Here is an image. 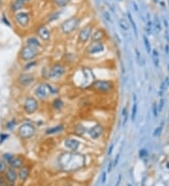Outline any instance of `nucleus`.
Wrapping results in <instances>:
<instances>
[{
    "label": "nucleus",
    "instance_id": "obj_31",
    "mask_svg": "<svg viewBox=\"0 0 169 186\" xmlns=\"http://www.w3.org/2000/svg\"><path fill=\"white\" fill-rule=\"evenodd\" d=\"M103 18H104L106 21H108V22H112V21H111V16H110V14H109V13L107 12V11H103Z\"/></svg>",
    "mask_w": 169,
    "mask_h": 186
},
{
    "label": "nucleus",
    "instance_id": "obj_10",
    "mask_svg": "<svg viewBox=\"0 0 169 186\" xmlns=\"http://www.w3.org/2000/svg\"><path fill=\"white\" fill-rule=\"evenodd\" d=\"M104 51V45L101 41H92L91 43L88 45L86 52L89 55H96L100 54V53Z\"/></svg>",
    "mask_w": 169,
    "mask_h": 186
},
{
    "label": "nucleus",
    "instance_id": "obj_3",
    "mask_svg": "<svg viewBox=\"0 0 169 186\" xmlns=\"http://www.w3.org/2000/svg\"><path fill=\"white\" fill-rule=\"evenodd\" d=\"M79 25H80V19L77 17H70L67 19L66 21H64L60 25V27H61V31L64 34H70L77 29Z\"/></svg>",
    "mask_w": 169,
    "mask_h": 186
},
{
    "label": "nucleus",
    "instance_id": "obj_19",
    "mask_svg": "<svg viewBox=\"0 0 169 186\" xmlns=\"http://www.w3.org/2000/svg\"><path fill=\"white\" fill-rule=\"evenodd\" d=\"M63 130H64V125L58 124V125H56V126L47 129L46 132H45V134L46 135H55V134H58V132H61Z\"/></svg>",
    "mask_w": 169,
    "mask_h": 186
},
{
    "label": "nucleus",
    "instance_id": "obj_4",
    "mask_svg": "<svg viewBox=\"0 0 169 186\" xmlns=\"http://www.w3.org/2000/svg\"><path fill=\"white\" fill-rule=\"evenodd\" d=\"M92 89L101 93H108L114 89V83L107 80H97L92 84Z\"/></svg>",
    "mask_w": 169,
    "mask_h": 186
},
{
    "label": "nucleus",
    "instance_id": "obj_1",
    "mask_svg": "<svg viewBox=\"0 0 169 186\" xmlns=\"http://www.w3.org/2000/svg\"><path fill=\"white\" fill-rule=\"evenodd\" d=\"M57 93V89H56L54 86L46 84V83H43V84L39 85L35 89V96L39 99V100H46L50 95H54Z\"/></svg>",
    "mask_w": 169,
    "mask_h": 186
},
{
    "label": "nucleus",
    "instance_id": "obj_29",
    "mask_svg": "<svg viewBox=\"0 0 169 186\" xmlns=\"http://www.w3.org/2000/svg\"><path fill=\"white\" fill-rule=\"evenodd\" d=\"M7 184H8V181L6 180L5 176L0 175V186H7Z\"/></svg>",
    "mask_w": 169,
    "mask_h": 186
},
{
    "label": "nucleus",
    "instance_id": "obj_34",
    "mask_svg": "<svg viewBox=\"0 0 169 186\" xmlns=\"http://www.w3.org/2000/svg\"><path fill=\"white\" fill-rule=\"evenodd\" d=\"M112 167H113V161H110L108 164V167H107V173H110L111 170H112Z\"/></svg>",
    "mask_w": 169,
    "mask_h": 186
},
{
    "label": "nucleus",
    "instance_id": "obj_21",
    "mask_svg": "<svg viewBox=\"0 0 169 186\" xmlns=\"http://www.w3.org/2000/svg\"><path fill=\"white\" fill-rule=\"evenodd\" d=\"M52 107L55 110H61L64 107V102L62 101V99L55 98V100L52 102Z\"/></svg>",
    "mask_w": 169,
    "mask_h": 186
},
{
    "label": "nucleus",
    "instance_id": "obj_30",
    "mask_svg": "<svg viewBox=\"0 0 169 186\" xmlns=\"http://www.w3.org/2000/svg\"><path fill=\"white\" fill-rule=\"evenodd\" d=\"M15 125H16V122H15V120H10V122H8L7 123V128L8 129H10V130H11V129H13L15 127Z\"/></svg>",
    "mask_w": 169,
    "mask_h": 186
},
{
    "label": "nucleus",
    "instance_id": "obj_32",
    "mask_svg": "<svg viewBox=\"0 0 169 186\" xmlns=\"http://www.w3.org/2000/svg\"><path fill=\"white\" fill-rule=\"evenodd\" d=\"M8 137H9V135H7V134H2L1 135H0V144H2L5 140L8 139Z\"/></svg>",
    "mask_w": 169,
    "mask_h": 186
},
{
    "label": "nucleus",
    "instance_id": "obj_25",
    "mask_svg": "<svg viewBox=\"0 0 169 186\" xmlns=\"http://www.w3.org/2000/svg\"><path fill=\"white\" fill-rule=\"evenodd\" d=\"M54 1L58 7H64L66 6L67 4H69L71 0H54Z\"/></svg>",
    "mask_w": 169,
    "mask_h": 186
},
{
    "label": "nucleus",
    "instance_id": "obj_38",
    "mask_svg": "<svg viewBox=\"0 0 169 186\" xmlns=\"http://www.w3.org/2000/svg\"><path fill=\"white\" fill-rule=\"evenodd\" d=\"M17 1H19V2H21V3H23V4H25V3H27L29 0H17Z\"/></svg>",
    "mask_w": 169,
    "mask_h": 186
},
{
    "label": "nucleus",
    "instance_id": "obj_22",
    "mask_svg": "<svg viewBox=\"0 0 169 186\" xmlns=\"http://www.w3.org/2000/svg\"><path fill=\"white\" fill-rule=\"evenodd\" d=\"M24 5L25 4H23L21 2H19V1H14L12 4H11V7H10V9L12 11H18V10H21L23 8H24Z\"/></svg>",
    "mask_w": 169,
    "mask_h": 186
},
{
    "label": "nucleus",
    "instance_id": "obj_37",
    "mask_svg": "<svg viewBox=\"0 0 169 186\" xmlns=\"http://www.w3.org/2000/svg\"><path fill=\"white\" fill-rule=\"evenodd\" d=\"M3 21H4V23H7V25H10V22L8 21V19H7V17H5V16H3Z\"/></svg>",
    "mask_w": 169,
    "mask_h": 186
},
{
    "label": "nucleus",
    "instance_id": "obj_20",
    "mask_svg": "<svg viewBox=\"0 0 169 186\" xmlns=\"http://www.w3.org/2000/svg\"><path fill=\"white\" fill-rule=\"evenodd\" d=\"M104 37V31L101 29H97L95 32L92 33L91 35V41H101Z\"/></svg>",
    "mask_w": 169,
    "mask_h": 186
},
{
    "label": "nucleus",
    "instance_id": "obj_9",
    "mask_svg": "<svg viewBox=\"0 0 169 186\" xmlns=\"http://www.w3.org/2000/svg\"><path fill=\"white\" fill-rule=\"evenodd\" d=\"M14 19L15 22L19 26H22V27H26L29 25L30 22V16L27 12H25V11H20V12H17L14 15Z\"/></svg>",
    "mask_w": 169,
    "mask_h": 186
},
{
    "label": "nucleus",
    "instance_id": "obj_14",
    "mask_svg": "<svg viewBox=\"0 0 169 186\" xmlns=\"http://www.w3.org/2000/svg\"><path fill=\"white\" fill-rule=\"evenodd\" d=\"M37 34L38 36L40 37V40L48 41L51 38V33L50 30H49L45 25H40L39 28L37 29Z\"/></svg>",
    "mask_w": 169,
    "mask_h": 186
},
{
    "label": "nucleus",
    "instance_id": "obj_13",
    "mask_svg": "<svg viewBox=\"0 0 169 186\" xmlns=\"http://www.w3.org/2000/svg\"><path fill=\"white\" fill-rule=\"evenodd\" d=\"M64 146H65L68 150H70L71 151H76L81 146L80 141H78L75 138H67L64 141Z\"/></svg>",
    "mask_w": 169,
    "mask_h": 186
},
{
    "label": "nucleus",
    "instance_id": "obj_23",
    "mask_svg": "<svg viewBox=\"0 0 169 186\" xmlns=\"http://www.w3.org/2000/svg\"><path fill=\"white\" fill-rule=\"evenodd\" d=\"M7 168H8L7 163L4 160H0V175H2L3 173H5Z\"/></svg>",
    "mask_w": 169,
    "mask_h": 186
},
{
    "label": "nucleus",
    "instance_id": "obj_24",
    "mask_svg": "<svg viewBox=\"0 0 169 186\" xmlns=\"http://www.w3.org/2000/svg\"><path fill=\"white\" fill-rule=\"evenodd\" d=\"M13 157H14V155L12 153H5L3 155V160L5 161L7 164H10Z\"/></svg>",
    "mask_w": 169,
    "mask_h": 186
},
{
    "label": "nucleus",
    "instance_id": "obj_27",
    "mask_svg": "<svg viewBox=\"0 0 169 186\" xmlns=\"http://www.w3.org/2000/svg\"><path fill=\"white\" fill-rule=\"evenodd\" d=\"M35 66H37V61H32V62H29V63H27L25 65V71H29L31 68H33V67H35Z\"/></svg>",
    "mask_w": 169,
    "mask_h": 186
},
{
    "label": "nucleus",
    "instance_id": "obj_12",
    "mask_svg": "<svg viewBox=\"0 0 169 186\" xmlns=\"http://www.w3.org/2000/svg\"><path fill=\"white\" fill-rule=\"evenodd\" d=\"M103 131L104 128L101 124H96L88 130V135L92 139H98L103 134Z\"/></svg>",
    "mask_w": 169,
    "mask_h": 186
},
{
    "label": "nucleus",
    "instance_id": "obj_6",
    "mask_svg": "<svg viewBox=\"0 0 169 186\" xmlns=\"http://www.w3.org/2000/svg\"><path fill=\"white\" fill-rule=\"evenodd\" d=\"M38 55H39L38 49L27 46V45L23 47L20 51V58L23 61H31L35 58H37Z\"/></svg>",
    "mask_w": 169,
    "mask_h": 186
},
{
    "label": "nucleus",
    "instance_id": "obj_28",
    "mask_svg": "<svg viewBox=\"0 0 169 186\" xmlns=\"http://www.w3.org/2000/svg\"><path fill=\"white\" fill-rule=\"evenodd\" d=\"M119 25L120 27L123 28V29H127L128 28V24L125 20H123V19H120L119 20Z\"/></svg>",
    "mask_w": 169,
    "mask_h": 186
},
{
    "label": "nucleus",
    "instance_id": "obj_17",
    "mask_svg": "<svg viewBox=\"0 0 169 186\" xmlns=\"http://www.w3.org/2000/svg\"><path fill=\"white\" fill-rule=\"evenodd\" d=\"M10 166L14 169H20L23 165H25V160L22 156H15L12 158V160L10 163Z\"/></svg>",
    "mask_w": 169,
    "mask_h": 186
},
{
    "label": "nucleus",
    "instance_id": "obj_2",
    "mask_svg": "<svg viewBox=\"0 0 169 186\" xmlns=\"http://www.w3.org/2000/svg\"><path fill=\"white\" fill-rule=\"evenodd\" d=\"M36 134L35 126L30 122H25L20 125L18 129V135L22 139H29Z\"/></svg>",
    "mask_w": 169,
    "mask_h": 186
},
{
    "label": "nucleus",
    "instance_id": "obj_8",
    "mask_svg": "<svg viewBox=\"0 0 169 186\" xmlns=\"http://www.w3.org/2000/svg\"><path fill=\"white\" fill-rule=\"evenodd\" d=\"M39 109V102L34 97H27L24 102V110L27 114H34Z\"/></svg>",
    "mask_w": 169,
    "mask_h": 186
},
{
    "label": "nucleus",
    "instance_id": "obj_11",
    "mask_svg": "<svg viewBox=\"0 0 169 186\" xmlns=\"http://www.w3.org/2000/svg\"><path fill=\"white\" fill-rule=\"evenodd\" d=\"M35 81V77L32 73H23L18 77V83L23 86H30Z\"/></svg>",
    "mask_w": 169,
    "mask_h": 186
},
{
    "label": "nucleus",
    "instance_id": "obj_40",
    "mask_svg": "<svg viewBox=\"0 0 169 186\" xmlns=\"http://www.w3.org/2000/svg\"><path fill=\"white\" fill-rule=\"evenodd\" d=\"M7 186H15V185H14V183H8Z\"/></svg>",
    "mask_w": 169,
    "mask_h": 186
},
{
    "label": "nucleus",
    "instance_id": "obj_18",
    "mask_svg": "<svg viewBox=\"0 0 169 186\" xmlns=\"http://www.w3.org/2000/svg\"><path fill=\"white\" fill-rule=\"evenodd\" d=\"M26 45L30 47L39 49L41 46V43L37 37H29L26 39Z\"/></svg>",
    "mask_w": 169,
    "mask_h": 186
},
{
    "label": "nucleus",
    "instance_id": "obj_41",
    "mask_svg": "<svg viewBox=\"0 0 169 186\" xmlns=\"http://www.w3.org/2000/svg\"><path fill=\"white\" fill-rule=\"evenodd\" d=\"M2 1H3V0H0V5L2 4Z\"/></svg>",
    "mask_w": 169,
    "mask_h": 186
},
{
    "label": "nucleus",
    "instance_id": "obj_26",
    "mask_svg": "<svg viewBox=\"0 0 169 186\" xmlns=\"http://www.w3.org/2000/svg\"><path fill=\"white\" fill-rule=\"evenodd\" d=\"M59 14H60V12H54V13H52L50 15V18H49L48 22L50 23V22H53V21L56 20V19L59 17Z\"/></svg>",
    "mask_w": 169,
    "mask_h": 186
},
{
    "label": "nucleus",
    "instance_id": "obj_35",
    "mask_svg": "<svg viewBox=\"0 0 169 186\" xmlns=\"http://www.w3.org/2000/svg\"><path fill=\"white\" fill-rule=\"evenodd\" d=\"M113 150H114V145H111L110 147H109L108 151H107V155H108V156H110V155L112 154V152H113Z\"/></svg>",
    "mask_w": 169,
    "mask_h": 186
},
{
    "label": "nucleus",
    "instance_id": "obj_33",
    "mask_svg": "<svg viewBox=\"0 0 169 186\" xmlns=\"http://www.w3.org/2000/svg\"><path fill=\"white\" fill-rule=\"evenodd\" d=\"M106 179H107V172H103V176H101V183L104 184L106 183Z\"/></svg>",
    "mask_w": 169,
    "mask_h": 186
},
{
    "label": "nucleus",
    "instance_id": "obj_36",
    "mask_svg": "<svg viewBox=\"0 0 169 186\" xmlns=\"http://www.w3.org/2000/svg\"><path fill=\"white\" fill-rule=\"evenodd\" d=\"M118 159H119V155H116V159H115V162H114V166H116V164H118Z\"/></svg>",
    "mask_w": 169,
    "mask_h": 186
},
{
    "label": "nucleus",
    "instance_id": "obj_5",
    "mask_svg": "<svg viewBox=\"0 0 169 186\" xmlns=\"http://www.w3.org/2000/svg\"><path fill=\"white\" fill-rule=\"evenodd\" d=\"M66 73V68L60 63H55L47 71V77L49 79H59Z\"/></svg>",
    "mask_w": 169,
    "mask_h": 186
},
{
    "label": "nucleus",
    "instance_id": "obj_39",
    "mask_svg": "<svg viewBox=\"0 0 169 186\" xmlns=\"http://www.w3.org/2000/svg\"><path fill=\"white\" fill-rule=\"evenodd\" d=\"M120 180H121V177H119V179H118V183H116V186H118V184H119V183H120Z\"/></svg>",
    "mask_w": 169,
    "mask_h": 186
},
{
    "label": "nucleus",
    "instance_id": "obj_7",
    "mask_svg": "<svg viewBox=\"0 0 169 186\" xmlns=\"http://www.w3.org/2000/svg\"><path fill=\"white\" fill-rule=\"evenodd\" d=\"M93 33V28L90 25H88L84 26L78 33V41L80 43H86L88 40L91 38V35Z\"/></svg>",
    "mask_w": 169,
    "mask_h": 186
},
{
    "label": "nucleus",
    "instance_id": "obj_16",
    "mask_svg": "<svg viewBox=\"0 0 169 186\" xmlns=\"http://www.w3.org/2000/svg\"><path fill=\"white\" fill-rule=\"evenodd\" d=\"M29 175H30V168L26 165H23L22 167L19 169L18 180L22 181V183H25V181L28 179Z\"/></svg>",
    "mask_w": 169,
    "mask_h": 186
},
{
    "label": "nucleus",
    "instance_id": "obj_15",
    "mask_svg": "<svg viewBox=\"0 0 169 186\" xmlns=\"http://www.w3.org/2000/svg\"><path fill=\"white\" fill-rule=\"evenodd\" d=\"M5 178L8 183H15L18 180V173L14 168H7L5 172Z\"/></svg>",
    "mask_w": 169,
    "mask_h": 186
}]
</instances>
